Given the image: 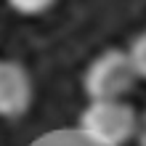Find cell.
Masks as SVG:
<instances>
[{
	"label": "cell",
	"instance_id": "277c9868",
	"mask_svg": "<svg viewBox=\"0 0 146 146\" xmlns=\"http://www.w3.org/2000/svg\"><path fill=\"white\" fill-rule=\"evenodd\" d=\"M127 56H130V64H133L135 74H138V80H146V29L133 37Z\"/></svg>",
	"mask_w": 146,
	"mask_h": 146
},
{
	"label": "cell",
	"instance_id": "5b68a950",
	"mask_svg": "<svg viewBox=\"0 0 146 146\" xmlns=\"http://www.w3.org/2000/svg\"><path fill=\"white\" fill-rule=\"evenodd\" d=\"M5 3L21 16H40V13L50 11V5L56 0H5Z\"/></svg>",
	"mask_w": 146,
	"mask_h": 146
},
{
	"label": "cell",
	"instance_id": "6da1fadb",
	"mask_svg": "<svg viewBox=\"0 0 146 146\" xmlns=\"http://www.w3.org/2000/svg\"><path fill=\"white\" fill-rule=\"evenodd\" d=\"M77 125L80 133L96 146H125L138 133V114L125 98L90 101Z\"/></svg>",
	"mask_w": 146,
	"mask_h": 146
},
{
	"label": "cell",
	"instance_id": "3957f363",
	"mask_svg": "<svg viewBox=\"0 0 146 146\" xmlns=\"http://www.w3.org/2000/svg\"><path fill=\"white\" fill-rule=\"evenodd\" d=\"M35 98L32 77L19 61H0V117L16 119L27 114Z\"/></svg>",
	"mask_w": 146,
	"mask_h": 146
},
{
	"label": "cell",
	"instance_id": "8992f818",
	"mask_svg": "<svg viewBox=\"0 0 146 146\" xmlns=\"http://www.w3.org/2000/svg\"><path fill=\"white\" fill-rule=\"evenodd\" d=\"M135 138H138L141 146H146V111H143V117H138V133H135Z\"/></svg>",
	"mask_w": 146,
	"mask_h": 146
},
{
	"label": "cell",
	"instance_id": "7a4b0ae2",
	"mask_svg": "<svg viewBox=\"0 0 146 146\" xmlns=\"http://www.w3.org/2000/svg\"><path fill=\"white\" fill-rule=\"evenodd\" d=\"M135 74L127 50L106 48L88 64L82 74V88L90 101H111V98H125L133 90Z\"/></svg>",
	"mask_w": 146,
	"mask_h": 146
}]
</instances>
